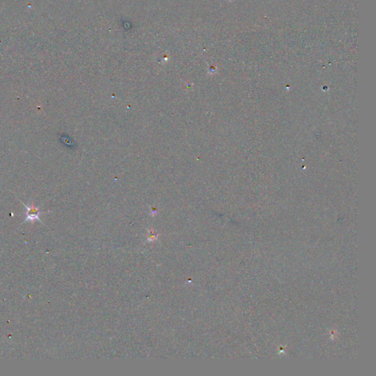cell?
<instances>
[{
  "label": "cell",
  "mask_w": 376,
  "mask_h": 376,
  "mask_svg": "<svg viewBox=\"0 0 376 376\" xmlns=\"http://www.w3.org/2000/svg\"><path fill=\"white\" fill-rule=\"evenodd\" d=\"M21 202L22 204L26 207L27 210H28L26 213L27 218L26 219H25V221L23 222V223H25V222H33L35 221H39L42 222V223H43V222L42 221V220H41L40 215H42V214L45 213V212H41V211H39V207H36L34 203H32V205L28 207L26 204H24L23 201H21Z\"/></svg>",
  "instance_id": "obj_1"
}]
</instances>
